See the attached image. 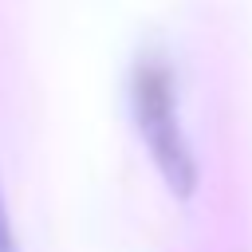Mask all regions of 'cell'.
Here are the masks:
<instances>
[{
	"label": "cell",
	"instance_id": "7a4b0ae2",
	"mask_svg": "<svg viewBox=\"0 0 252 252\" xmlns=\"http://www.w3.org/2000/svg\"><path fill=\"white\" fill-rule=\"evenodd\" d=\"M0 252H24V248H20V236H16V228H12V217H8L4 189H0Z\"/></svg>",
	"mask_w": 252,
	"mask_h": 252
},
{
	"label": "cell",
	"instance_id": "6da1fadb",
	"mask_svg": "<svg viewBox=\"0 0 252 252\" xmlns=\"http://www.w3.org/2000/svg\"><path fill=\"white\" fill-rule=\"evenodd\" d=\"M130 114L138 126V138L161 177V185L177 201H193L201 169L197 154L185 138L181 114H177V83L173 71L161 59H142L130 79Z\"/></svg>",
	"mask_w": 252,
	"mask_h": 252
}]
</instances>
